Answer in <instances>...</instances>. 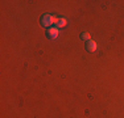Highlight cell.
Wrapping results in <instances>:
<instances>
[{"mask_svg": "<svg viewBox=\"0 0 124 118\" xmlns=\"http://www.w3.org/2000/svg\"><path fill=\"white\" fill-rule=\"evenodd\" d=\"M55 21H57V17H54L53 14L50 13H45L41 16V25L45 26V28H52L53 25L55 24Z\"/></svg>", "mask_w": 124, "mask_h": 118, "instance_id": "1", "label": "cell"}, {"mask_svg": "<svg viewBox=\"0 0 124 118\" xmlns=\"http://www.w3.org/2000/svg\"><path fill=\"white\" fill-rule=\"evenodd\" d=\"M46 37H48L49 39H55V38L58 37V29L55 28V26L49 28L48 30H46Z\"/></svg>", "mask_w": 124, "mask_h": 118, "instance_id": "2", "label": "cell"}, {"mask_svg": "<svg viewBox=\"0 0 124 118\" xmlns=\"http://www.w3.org/2000/svg\"><path fill=\"white\" fill-rule=\"evenodd\" d=\"M96 49H98V45H96L95 41L90 39V41H87V42H86V50H87L88 52H94V51H96Z\"/></svg>", "mask_w": 124, "mask_h": 118, "instance_id": "3", "label": "cell"}, {"mask_svg": "<svg viewBox=\"0 0 124 118\" xmlns=\"http://www.w3.org/2000/svg\"><path fill=\"white\" fill-rule=\"evenodd\" d=\"M81 39L86 41V42H87V41H90V39H91V38H90V34H88L87 32H83V33L81 34Z\"/></svg>", "mask_w": 124, "mask_h": 118, "instance_id": "5", "label": "cell"}, {"mask_svg": "<svg viewBox=\"0 0 124 118\" xmlns=\"http://www.w3.org/2000/svg\"><path fill=\"white\" fill-rule=\"evenodd\" d=\"M66 24H67L66 19H57V21H55L54 25H55V28H57V29H60V28H65Z\"/></svg>", "mask_w": 124, "mask_h": 118, "instance_id": "4", "label": "cell"}]
</instances>
